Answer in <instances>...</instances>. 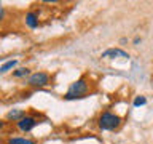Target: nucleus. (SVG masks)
<instances>
[{
  "label": "nucleus",
  "instance_id": "9",
  "mask_svg": "<svg viewBox=\"0 0 153 144\" xmlns=\"http://www.w3.org/2000/svg\"><path fill=\"white\" fill-rule=\"evenodd\" d=\"M29 75H30V69H27V67H18L13 70L14 79H27Z\"/></svg>",
  "mask_w": 153,
  "mask_h": 144
},
{
  "label": "nucleus",
  "instance_id": "5",
  "mask_svg": "<svg viewBox=\"0 0 153 144\" xmlns=\"http://www.w3.org/2000/svg\"><path fill=\"white\" fill-rule=\"evenodd\" d=\"M102 59H115V58H123V59H126L129 58V55L124 50L121 48H108V50H105L102 55H100Z\"/></svg>",
  "mask_w": 153,
  "mask_h": 144
},
{
  "label": "nucleus",
  "instance_id": "12",
  "mask_svg": "<svg viewBox=\"0 0 153 144\" xmlns=\"http://www.w3.org/2000/svg\"><path fill=\"white\" fill-rule=\"evenodd\" d=\"M5 19V8H3V5L0 3V22H2Z\"/></svg>",
  "mask_w": 153,
  "mask_h": 144
},
{
  "label": "nucleus",
  "instance_id": "8",
  "mask_svg": "<svg viewBox=\"0 0 153 144\" xmlns=\"http://www.w3.org/2000/svg\"><path fill=\"white\" fill-rule=\"evenodd\" d=\"M7 144H37L35 139L24 138V136H11L7 139Z\"/></svg>",
  "mask_w": 153,
  "mask_h": 144
},
{
  "label": "nucleus",
  "instance_id": "11",
  "mask_svg": "<svg viewBox=\"0 0 153 144\" xmlns=\"http://www.w3.org/2000/svg\"><path fill=\"white\" fill-rule=\"evenodd\" d=\"M147 104V98L145 96H136V98H134V101H132V106L134 107H139V106H145Z\"/></svg>",
  "mask_w": 153,
  "mask_h": 144
},
{
  "label": "nucleus",
  "instance_id": "4",
  "mask_svg": "<svg viewBox=\"0 0 153 144\" xmlns=\"http://www.w3.org/2000/svg\"><path fill=\"white\" fill-rule=\"evenodd\" d=\"M38 123H40V120H38L35 115H27V114H26V115H24V117L16 123V127H18L19 131H22V133H30Z\"/></svg>",
  "mask_w": 153,
  "mask_h": 144
},
{
  "label": "nucleus",
  "instance_id": "2",
  "mask_svg": "<svg viewBox=\"0 0 153 144\" xmlns=\"http://www.w3.org/2000/svg\"><path fill=\"white\" fill-rule=\"evenodd\" d=\"M120 125H121V118H120L117 114L108 112V110L102 112L97 118V127L102 130V131H113L115 128L120 127Z\"/></svg>",
  "mask_w": 153,
  "mask_h": 144
},
{
  "label": "nucleus",
  "instance_id": "1",
  "mask_svg": "<svg viewBox=\"0 0 153 144\" xmlns=\"http://www.w3.org/2000/svg\"><path fill=\"white\" fill-rule=\"evenodd\" d=\"M88 91H89V83H88V80H86V77H80L78 80H75L74 83H70L69 90H67L65 94H64V99L75 101V99L86 98Z\"/></svg>",
  "mask_w": 153,
  "mask_h": 144
},
{
  "label": "nucleus",
  "instance_id": "3",
  "mask_svg": "<svg viewBox=\"0 0 153 144\" xmlns=\"http://www.w3.org/2000/svg\"><path fill=\"white\" fill-rule=\"evenodd\" d=\"M50 80H51V75L48 74V72L38 70V72H32V74L27 77L26 85L30 86V88H43V86L50 85Z\"/></svg>",
  "mask_w": 153,
  "mask_h": 144
},
{
  "label": "nucleus",
  "instance_id": "7",
  "mask_svg": "<svg viewBox=\"0 0 153 144\" xmlns=\"http://www.w3.org/2000/svg\"><path fill=\"white\" fill-rule=\"evenodd\" d=\"M24 115H26V110H24V109H11V110H8V112H7V120H8V122L18 123Z\"/></svg>",
  "mask_w": 153,
  "mask_h": 144
},
{
  "label": "nucleus",
  "instance_id": "10",
  "mask_svg": "<svg viewBox=\"0 0 153 144\" xmlns=\"http://www.w3.org/2000/svg\"><path fill=\"white\" fill-rule=\"evenodd\" d=\"M18 64V61L16 59H8V61H5L2 66H0V74H7L8 70H13L14 67H16Z\"/></svg>",
  "mask_w": 153,
  "mask_h": 144
},
{
  "label": "nucleus",
  "instance_id": "6",
  "mask_svg": "<svg viewBox=\"0 0 153 144\" xmlns=\"http://www.w3.org/2000/svg\"><path fill=\"white\" fill-rule=\"evenodd\" d=\"M24 21H26V26L29 29H37L38 24H40V21H38V13L37 11H27Z\"/></svg>",
  "mask_w": 153,
  "mask_h": 144
},
{
  "label": "nucleus",
  "instance_id": "13",
  "mask_svg": "<svg viewBox=\"0 0 153 144\" xmlns=\"http://www.w3.org/2000/svg\"><path fill=\"white\" fill-rule=\"evenodd\" d=\"M5 125H7V122H3V120H0V131H3Z\"/></svg>",
  "mask_w": 153,
  "mask_h": 144
}]
</instances>
